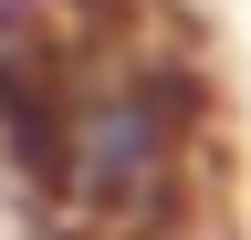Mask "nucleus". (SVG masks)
Returning <instances> with one entry per match:
<instances>
[{"instance_id": "nucleus-1", "label": "nucleus", "mask_w": 251, "mask_h": 240, "mask_svg": "<svg viewBox=\"0 0 251 240\" xmlns=\"http://www.w3.org/2000/svg\"><path fill=\"white\" fill-rule=\"evenodd\" d=\"M0 198L42 240H209L230 219V84L188 0H0Z\"/></svg>"}]
</instances>
